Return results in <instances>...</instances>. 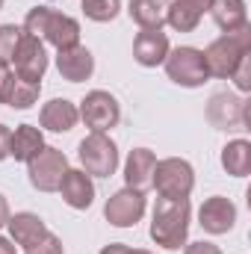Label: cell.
Wrapping results in <instances>:
<instances>
[{
  "instance_id": "obj_22",
  "label": "cell",
  "mask_w": 251,
  "mask_h": 254,
  "mask_svg": "<svg viewBox=\"0 0 251 254\" xmlns=\"http://www.w3.org/2000/svg\"><path fill=\"white\" fill-rule=\"evenodd\" d=\"M210 15H213L216 27H219V30H225V33L243 30V27L249 24L246 0H213V6H210Z\"/></svg>"
},
{
  "instance_id": "obj_7",
  "label": "cell",
  "mask_w": 251,
  "mask_h": 254,
  "mask_svg": "<svg viewBox=\"0 0 251 254\" xmlns=\"http://www.w3.org/2000/svg\"><path fill=\"white\" fill-rule=\"evenodd\" d=\"M65 172H68V157H65L60 148H51L45 145L30 163H27V175H30V184L39 192H57L63 184Z\"/></svg>"
},
{
  "instance_id": "obj_35",
  "label": "cell",
  "mask_w": 251,
  "mask_h": 254,
  "mask_svg": "<svg viewBox=\"0 0 251 254\" xmlns=\"http://www.w3.org/2000/svg\"><path fill=\"white\" fill-rule=\"evenodd\" d=\"M127 254H151V252H145V249H127Z\"/></svg>"
},
{
  "instance_id": "obj_24",
  "label": "cell",
  "mask_w": 251,
  "mask_h": 254,
  "mask_svg": "<svg viewBox=\"0 0 251 254\" xmlns=\"http://www.w3.org/2000/svg\"><path fill=\"white\" fill-rule=\"evenodd\" d=\"M119 9H122V0H83V15L98 24L113 21L119 15Z\"/></svg>"
},
{
  "instance_id": "obj_13",
  "label": "cell",
  "mask_w": 251,
  "mask_h": 254,
  "mask_svg": "<svg viewBox=\"0 0 251 254\" xmlns=\"http://www.w3.org/2000/svg\"><path fill=\"white\" fill-rule=\"evenodd\" d=\"M169 51H172V45H169V36L163 30H142L133 42V60L145 68L163 65Z\"/></svg>"
},
{
  "instance_id": "obj_25",
  "label": "cell",
  "mask_w": 251,
  "mask_h": 254,
  "mask_svg": "<svg viewBox=\"0 0 251 254\" xmlns=\"http://www.w3.org/2000/svg\"><path fill=\"white\" fill-rule=\"evenodd\" d=\"M24 36V27H15V24H0V63H12L15 57V48Z\"/></svg>"
},
{
  "instance_id": "obj_8",
  "label": "cell",
  "mask_w": 251,
  "mask_h": 254,
  "mask_svg": "<svg viewBox=\"0 0 251 254\" xmlns=\"http://www.w3.org/2000/svg\"><path fill=\"white\" fill-rule=\"evenodd\" d=\"M77 113L86 122V127H92V133H107V130H113V127L119 125V119H122L119 101L110 92H104V89L89 92L83 98V104H80Z\"/></svg>"
},
{
  "instance_id": "obj_15",
  "label": "cell",
  "mask_w": 251,
  "mask_h": 254,
  "mask_svg": "<svg viewBox=\"0 0 251 254\" xmlns=\"http://www.w3.org/2000/svg\"><path fill=\"white\" fill-rule=\"evenodd\" d=\"M154 166H157L154 151H148V148H133L130 157H127V163H125L127 187L136 190V192H148L154 187Z\"/></svg>"
},
{
  "instance_id": "obj_21",
  "label": "cell",
  "mask_w": 251,
  "mask_h": 254,
  "mask_svg": "<svg viewBox=\"0 0 251 254\" xmlns=\"http://www.w3.org/2000/svg\"><path fill=\"white\" fill-rule=\"evenodd\" d=\"M42 148H45V136H42L39 127H33V125L15 127L12 145H9V157H15L18 163H30Z\"/></svg>"
},
{
  "instance_id": "obj_34",
  "label": "cell",
  "mask_w": 251,
  "mask_h": 254,
  "mask_svg": "<svg viewBox=\"0 0 251 254\" xmlns=\"http://www.w3.org/2000/svg\"><path fill=\"white\" fill-rule=\"evenodd\" d=\"M0 254H15V246H12L6 237H0Z\"/></svg>"
},
{
  "instance_id": "obj_18",
  "label": "cell",
  "mask_w": 251,
  "mask_h": 254,
  "mask_svg": "<svg viewBox=\"0 0 251 254\" xmlns=\"http://www.w3.org/2000/svg\"><path fill=\"white\" fill-rule=\"evenodd\" d=\"M77 119H80L77 107H74L71 101H65V98H54V101L45 104L42 113H39L42 127H45V130H54V133H68L71 127L77 125Z\"/></svg>"
},
{
  "instance_id": "obj_30",
  "label": "cell",
  "mask_w": 251,
  "mask_h": 254,
  "mask_svg": "<svg viewBox=\"0 0 251 254\" xmlns=\"http://www.w3.org/2000/svg\"><path fill=\"white\" fill-rule=\"evenodd\" d=\"M184 254H222V249L201 240V243H189V246H184Z\"/></svg>"
},
{
  "instance_id": "obj_1",
  "label": "cell",
  "mask_w": 251,
  "mask_h": 254,
  "mask_svg": "<svg viewBox=\"0 0 251 254\" xmlns=\"http://www.w3.org/2000/svg\"><path fill=\"white\" fill-rule=\"evenodd\" d=\"M189 198H157L151 219V240L166 252H181L189 237Z\"/></svg>"
},
{
  "instance_id": "obj_16",
  "label": "cell",
  "mask_w": 251,
  "mask_h": 254,
  "mask_svg": "<svg viewBox=\"0 0 251 254\" xmlns=\"http://www.w3.org/2000/svg\"><path fill=\"white\" fill-rule=\"evenodd\" d=\"M57 192H63V201L74 210H89L95 201V184L83 169H68Z\"/></svg>"
},
{
  "instance_id": "obj_6",
  "label": "cell",
  "mask_w": 251,
  "mask_h": 254,
  "mask_svg": "<svg viewBox=\"0 0 251 254\" xmlns=\"http://www.w3.org/2000/svg\"><path fill=\"white\" fill-rule=\"evenodd\" d=\"M154 187L160 192V198H189V192L195 187V172L181 157L157 160V166H154Z\"/></svg>"
},
{
  "instance_id": "obj_12",
  "label": "cell",
  "mask_w": 251,
  "mask_h": 254,
  "mask_svg": "<svg viewBox=\"0 0 251 254\" xmlns=\"http://www.w3.org/2000/svg\"><path fill=\"white\" fill-rule=\"evenodd\" d=\"M243 107H246L243 98L231 92H219L207 104V119L219 130H243Z\"/></svg>"
},
{
  "instance_id": "obj_33",
  "label": "cell",
  "mask_w": 251,
  "mask_h": 254,
  "mask_svg": "<svg viewBox=\"0 0 251 254\" xmlns=\"http://www.w3.org/2000/svg\"><path fill=\"white\" fill-rule=\"evenodd\" d=\"M9 216H12V213H9V201H6V198L0 195V228H3L6 222H9Z\"/></svg>"
},
{
  "instance_id": "obj_29",
  "label": "cell",
  "mask_w": 251,
  "mask_h": 254,
  "mask_svg": "<svg viewBox=\"0 0 251 254\" xmlns=\"http://www.w3.org/2000/svg\"><path fill=\"white\" fill-rule=\"evenodd\" d=\"M231 80L237 83V89H240V92H249V89H251V54H246V57L237 63L234 74H231Z\"/></svg>"
},
{
  "instance_id": "obj_9",
  "label": "cell",
  "mask_w": 251,
  "mask_h": 254,
  "mask_svg": "<svg viewBox=\"0 0 251 254\" xmlns=\"http://www.w3.org/2000/svg\"><path fill=\"white\" fill-rule=\"evenodd\" d=\"M9 65H15L12 71H15L18 80H24V83H42V77L48 71V51H45V45L36 36L24 33Z\"/></svg>"
},
{
  "instance_id": "obj_10",
  "label": "cell",
  "mask_w": 251,
  "mask_h": 254,
  "mask_svg": "<svg viewBox=\"0 0 251 254\" xmlns=\"http://www.w3.org/2000/svg\"><path fill=\"white\" fill-rule=\"evenodd\" d=\"M104 216L116 228H133L145 216V192H136L130 187L119 190L116 195H110V201L104 207Z\"/></svg>"
},
{
  "instance_id": "obj_26",
  "label": "cell",
  "mask_w": 251,
  "mask_h": 254,
  "mask_svg": "<svg viewBox=\"0 0 251 254\" xmlns=\"http://www.w3.org/2000/svg\"><path fill=\"white\" fill-rule=\"evenodd\" d=\"M39 92H42V83H18V89H15V95H12V104L9 107H15V110H30L36 101H39Z\"/></svg>"
},
{
  "instance_id": "obj_31",
  "label": "cell",
  "mask_w": 251,
  "mask_h": 254,
  "mask_svg": "<svg viewBox=\"0 0 251 254\" xmlns=\"http://www.w3.org/2000/svg\"><path fill=\"white\" fill-rule=\"evenodd\" d=\"M9 145H12V130L6 125H0V160L9 157Z\"/></svg>"
},
{
  "instance_id": "obj_36",
  "label": "cell",
  "mask_w": 251,
  "mask_h": 254,
  "mask_svg": "<svg viewBox=\"0 0 251 254\" xmlns=\"http://www.w3.org/2000/svg\"><path fill=\"white\" fill-rule=\"evenodd\" d=\"M0 9H3V0H0Z\"/></svg>"
},
{
  "instance_id": "obj_23",
  "label": "cell",
  "mask_w": 251,
  "mask_h": 254,
  "mask_svg": "<svg viewBox=\"0 0 251 254\" xmlns=\"http://www.w3.org/2000/svg\"><path fill=\"white\" fill-rule=\"evenodd\" d=\"M222 166L234 178H246L251 172V142L249 139H234L222 148Z\"/></svg>"
},
{
  "instance_id": "obj_27",
  "label": "cell",
  "mask_w": 251,
  "mask_h": 254,
  "mask_svg": "<svg viewBox=\"0 0 251 254\" xmlns=\"http://www.w3.org/2000/svg\"><path fill=\"white\" fill-rule=\"evenodd\" d=\"M18 77H15V71H12V65L9 63H0V104H12V95H15V89H18Z\"/></svg>"
},
{
  "instance_id": "obj_17",
  "label": "cell",
  "mask_w": 251,
  "mask_h": 254,
  "mask_svg": "<svg viewBox=\"0 0 251 254\" xmlns=\"http://www.w3.org/2000/svg\"><path fill=\"white\" fill-rule=\"evenodd\" d=\"M210 6H213V0H172L166 21H169L178 33H192V30L201 24L204 12H210Z\"/></svg>"
},
{
  "instance_id": "obj_11",
  "label": "cell",
  "mask_w": 251,
  "mask_h": 254,
  "mask_svg": "<svg viewBox=\"0 0 251 254\" xmlns=\"http://www.w3.org/2000/svg\"><path fill=\"white\" fill-rule=\"evenodd\" d=\"M198 222H201V228H204L207 234H228V231L234 228V222H237V207H234L231 198L213 195V198H207V201L201 204Z\"/></svg>"
},
{
  "instance_id": "obj_32",
  "label": "cell",
  "mask_w": 251,
  "mask_h": 254,
  "mask_svg": "<svg viewBox=\"0 0 251 254\" xmlns=\"http://www.w3.org/2000/svg\"><path fill=\"white\" fill-rule=\"evenodd\" d=\"M101 254H127V246L125 243H110V246H104Z\"/></svg>"
},
{
  "instance_id": "obj_14",
  "label": "cell",
  "mask_w": 251,
  "mask_h": 254,
  "mask_svg": "<svg viewBox=\"0 0 251 254\" xmlns=\"http://www.w3.org/2000/svg\"><path fill=\"white\" fill-rule=\"evenodd\" d=\"M57 68H60L63 80H68V83H83L95 71V57H92L89 48L74 45V48L57 51Z\"/></svg>"
},
{
  "instance_id": "obj_20",
  "label": "cell",
  "mask_w": 251,
  "mask_h": 254,
  "mask_svg": "<svg viewBox=\"0 0 251 254\" xmlns=\"http://www.w3.org/2000/svg\"><path fill=\"white\" fill-rule=\"evenodd\" d=\"M172 0H130L127 12L142 30H163Z\"/></svg>"
},
{
  "instance_id": "obj_5",
  "label": "cell",
  "mask_w": 251,
  "mask_h": 254,
  "mask_svg": "<svg viewBox=\"0 0 251 254\" xmlns=\"http://www.w3.org/2000/svg\"><path fill=\"white\" fill-rule=\"evenodd\" d=\"M166 74L172 83L184 86V89H198L210 80L207 65H204V54L198 48H175L166 57Z\"/></svg>"
},
{
  "instance_id": "obj_4",
  "label": "cell",
  "mask_w": 251,
  "mask_h": 254,
  "mask_svg": "<svg viewBox=\"0 0 251 254\" xmlns=\"http://www.w3.org/2000/svg\"><path fill=\"white\" fill-rule=\"evenodd\" d=\"M77 157L83 163V172L95 178H110L119 169V148L107 133H89L80 142Z\"/></svg>"
},
{
  "instance_id": "obj_19",
  "label": "cell",
  "mask_w": 251,
  "mask_h": 254,
  "mask_svg": "<svg viewBox=\"0 0 251 254\" xmlns=\"http://www.w3.org/2000/svg\"><path fill=\"white\" fill-rule=\"evenodd\" d=\"M6 228H9V237L24 249H30L33 243H39L48 234V225L36 213H15V216H9Z\"/></svg>"
},
{
  "instance_id": "obj_3",
  "label": "cell",
  "mask_w": 251,
  "mask_h": 254,
  "mask_svg": "<svg viewBox=\"0 0 251 254\" xmlns=\"http://www.w3.org/2000/svg\"><path fill=\"white\" fill-rule=\"evenodd\" d=\"M201 54H204V65H207V74L210 77H231L237 63L246 54H251V27L246 24L243 30H234V33L219 36Z\"/></svg>"
},
{
  "instance_id": "obj_2",
  "label": "cell",
  "mask_w": 251,
  "mask_h": 254,
  "mask_svg": "<svg viewBox=\"0 0 251 254\" xmlns=\"http://www.w3.org/2000/svg\"><path fill=\"white\" fill-rule=\"evenodd\" d=\"M24 33L36 36L39 42L45 39L57 51L80 45V24H77V18H71L65 12H57L51 6H33L27 12V18H24Z\"/></svg>"
},
{
  "instance_id": "obj_28",
  "label": "cell",
  "mask_w": 251,
  "mask_h": 254,
  "mask_svg": "<svg viewBox=\"0 0 251 254\" xmlns=\"http://www.w3.org/2000/svg\"><path fill=\"white\" fill-rule=\"evenodd\" d=\"M27 254H65V249H63V240L57 237V234H45L39 243H33L30 249H24Z\"/></svg>"
}]
</instances>
